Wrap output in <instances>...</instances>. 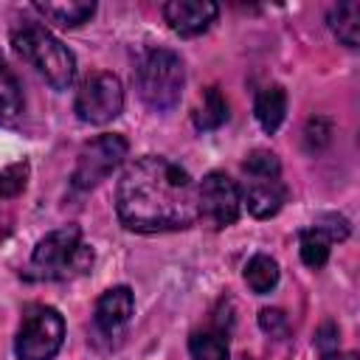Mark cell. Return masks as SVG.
I'll use <instances>...</instances> for the list:
<instances>
[{"instance_id":"6da1fadb","label":"cell","mask_w":360,"mask_h":360,"mask_svg":"<svg viewBox=\"0 0 360 360\" xmlns=\"http://www.w3.org/2000/svg\"><path fill=\"white\" fill-rule=\"evenodd\" d=\"M115 211L121 225L138 233L188 228L200 219L197 183L169 158H138L118 180Z\"/></svg>"},{"instance_id":"7a4b0ae2","label":"cell","mask_w":360,"mask_h":360,"mask_svg":"<svg viewBox=\"0 0 360 360\" xmlns=\"http://www.w3.org/2000/svg\"><path fill=\"white\" fill-rule=\"evenodd\" d=\"M14 51L39 73L45 82L56 90H68L76 76V59L70 48L56 39L45 25L39 22H22L11 31Z\"/></svg>"},{"instance_id":"3957f363","label":"cell","mask_w":360,"mask_h":360,"mask_svg":"<svg viewBox=\"0 0 360 360\" xmlns=\"http://www.w3.org/2000/svg\"><path fill=\"white\" fill-rule=\"evenodd\" d=\"M93 264V248L82 242V231L76 225H65L42 236L31 256V270L39 278L68 281L82 276Z\"/></svg>"},{"instance_id":"277c9868","label":"cell","mask_w":360,"mask_h":360,"mask_svg":"<svg viewBox=\"0 0 360 360\" xmlns=\"http://www.w3.org/2000/svg\"><path fill=\"white\" fill-rule=\"evenodd\" d=\"M135 79H138V93H141L143 104L158 112H166L180 101L183 84H186V70L174 51L155 48L141 59Z\"/></svg>"},{"instance_id":"5b68a950","label":"cell","mask_w":360,"mask_h":360,"mask_svg":"<svg viewBox=\"0 0 360 360\" xmlns=\"http://www.w3.org/2000/svg\"><path fill=\"white\" fill-rule=\"evenodd\" d=\"M245 172V194L242 202L256 219L276 217L287 200V188L281 183V163L273 152L256 149L242 163Z\"/></svg>"},{"instance_id":"8992f818","label":"cell","mask_w":360,"mask_h":360,"mask_svg":"<svg viewBox=\"0 0 360 360\" xmlns=\"http://www.w3.org/2000/svg\"><path fill=\"white\" fill-rule=\"evenodd\" d=\"M65 340V321L53 307H31L20 323L14 354L17 360H53Z\"/></svg>"},{"instance_id":"52a82bcc","label":"cell","mask_w":360,"mask_h":360,"mask_svg":"<svg viewBox=\"0 0 360 360\" xmlns=\"http://www.w3.org/2000/svg\"><path fill=\"white\" fill-rule=\"evenodd\" d=\"M73 110H76L79 121L96 124V127L118 118L121 110H124V87H121V79L115 73H107V70L90 73L79 84V90H76Z\"/></svg>"},{"instance_id":"ba28073f","label":"cell","mask_w":360,"mask_h":360,"mask_svg":"<svg viewBox=\"0 0 360 360\" xmlns=\"http://www.w3.org/2000/svg\"><path fill=\"white\" fill-rule=\"evenodd\" d=\"M127 149H129L127 138L115 135V132H107V135L87 141L76 158V169L70 177L73 188H79V191L96 188L101 180H107L121 166V160L127 158Z\"/></svg>"},{"instance_id":"9c48e42d","label":"cell","mask_w":360,"mask_h":360,"mask_svg":"<svg viewBox=\"0 0 360 360\" xmlns=\"http://www.w3.org/2000/svg\"><path fill=\"white\" fill-rule=\"evenodd\" d=\"M197 202H200V217L211 228H225L239 219L242 211V191L236 180H231L222 172H208L202 183H197Z\"/></svg>"},{"instance_id":"30bf717a","label":"cell","mask_w":360,"mask_h":360,"mask_svg":"<svg viewBox=\"0 0 360 360\" xmlns=\"http://www.w3.org/2000/svg\"><path fill=\"white\" fill-rule=\"evenodd\" d=\"M132 309H135V295L129 287H110L107 292H101V298L96 301V312H93V321H96V329L104 335V338H121V332L127 329L129 318H132Z\"/></svg>"},{"instance_id":"8fae6325","label":"cell","mask_w":360,"mask_h":360,"mask_svg":"<svg viewBox=\"0 0 360 360\" xmlns=\"http://www.w3.org/2000/svg\"><path fill=\"white\" fill-rule=\"evenodd\" d=\"M217 3L211 0H172L163 6L169 28L180 37H197L217 20Z\"/></svg>"},{"instance_id":"7c38bea8","label":"cell","mask_w":360,"mask_h":360,"mask_svg":"<svg viewBox=\"0 0 360 360\" xmlns=\"http://www.w3.org/2000/svg\"><path fill=\"white\" fill-rule=\"evenodd\" d=\"M34 8L45 20L56 22L62 28H76L96 14V3H87V0H68V3H48L45 0V3H34Z\"/></svg>"},{"instance_id":"4fadbf2b","label":"cell","mask_w":360,"mask_h":360,"mask_svg":"<svg viewBox=\"0 0 360 360\" xmlns=\"http://www.w3.org/2000/svg\"><path fill=\"white\" fill-rule=\"evenodd\" d=\"M329 28L332 34L346 45V48H357L360 42V3L357 0H346L329 8Z\"/></svg>"},{"instance_id":"5bb4252c","label":"cell","mask_w":360,"mask_h":360,"mask_svg":"<svg viewBox=\"0 0 360 360\" xmlns=\"http://www.w3.org/2000/svg\"><path fill=\"white\" fill-rule=\"evenodd\" d=\"M253 112H256V121L262 124L264 132H276L284 121V112H287V93L278 84H270V87L259 90Z\"/></svg>"},{"instance_id":"9a60e30c","label":"cell","mask_w":360,"mask_h":360,"mask_svg":"<svg viewBox=\"0 0 360 360\" xmlns=\"http://www.w3.org/2000/svg\"><path fill=\"white\" fill-rule=\"evenodd\" d=\"M225 118H228V104H225L222 93H219L217 87H208V90L202 93V101H200V104L194 107V112H191L194 127H197V129H217V127L225 124Z\"/></svg>"},{"instance_id":"2e32d148","label":"cell","mask_w":360,"mask_h":360,"mask_svg":"<svg viewBox=\"0 0 360 360\" xmlns=\"http://www.w3.org/2000/svg\"><path fill=\"white\" fill-rule=\"evenodd\" d=\"M245 281H248V287H250L253 292H259V295L270 292V290L278 284V264H276V259H270V256H264V253H256V256L245 264Z\"/></svg>"},{"instance_id":"e0dca14e","label":"cell","mask_w":360,"mask_h":360,"mask_svg":"<svg viewBox=\"0 0 360 360\" xmlns=\"http://www.w3.org/2000/svg\"><path fill=\"white\" fill-rule=\"evenodd\" d=\"M191 360H228V340L222 332L202 329L188 338Z\"/></svg>"},{"instance_id":"ac0fdd59","label":"cell","mask_w":360,"mask_h":360,"mask_svg":"<svg viewBox=\"0 0 360 360\" xmlns=\"http://www.w3.org/2000/svg\"><path fill=\"white\" fill-rule=\"evenodd\" d=\"M329 245H332V239L326 231H321L318 225L304 228L301 231V262L307 267H315V270L323 267L329 259Z\"/></svg>"},{"instance_id":"d6986e66","label":"cell","mask_w":360,"mask_h":360,"mask_svg":"<svg viewBox=\"0 0 360 360\" xmlns=\"http://www.w3.org/2000/svg\"><path fill=\"white\" fill-rule=\"evenodd\" d=\"M22 110V90L14 79V73L0 62V124L17 118Z\"/></svg>"},{"instance_id":"ffe728a7","label":"cell","mask_w":360,"mask_h":360,"mask_svg":"<svg viewBox=\"0 0 360 360\" xmlns=\"http://www.w3.org/2000/svg\"><path fill=\"white\" fill-rule=\"evenodd\" d=\"M28 166L25 163H11L8 169L0 172V197H17L25 188Z\"/></svg>"},{"instance_id":"44dd1931","label":"cell","mask_w":360,"mask_h":360,"mask_svg":"<svg viewBox=\"0 0 360 360\" xmlns=\"http://www.w3.org/2000/svg\"><path fill=\"white\" fill-rule=\"evenodd\" d=\"M259 326L270 338H284L287 335V315L281 309H262L259 312Z\"/></svg>"},{"instance_id":"7402d4cb","label":"cell","mask_w":360,"mask_h":360,"mask_svg":"<svg viewBox=\"0 0 360 360\" xmlns=\"http://www.w3.org/2000/svg\"><path fill=\"white\" fill-rule=\"evenodd\" d=\"M315 225H318L321 231H326L332 242L349 236V222H346V217H340V214H326V217H321Z\"/></svg>"},{"instance_id":"603a6c76","label":"cell","mask_w":360,"mask_h":360,"mask_svg":"<svg viewBox=\"0 0 360 360\" xmlns=\"http://www.w3.org/2000/svg\"><path fill=\"white\" fill-rule=\"evenodd\" d=\"M315 346L321 349L323 360L338 354V332H335V326H332V323H326V326L318 332V338H315Z\"/></svg>"}]
</instances>
